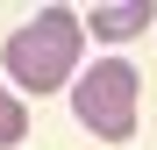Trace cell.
Here are the masks:
<instances>
[{
	"label": "cell",
	"mask_w": 157,
	"mask_h": 150,
	"mask_svg": "<svg viewBox=\"0 0 157 150\" xmlns=\"http://www.w3.org/2000/svg\"><path fill=\"white\" fill-rule=\"evenodd\" d=\"M78 50H86V21H78L71 7H36L21 29L7 36V50H0V64H7V79L21 93H57L78 79Z\"/></svg>",
	"instance_id": "cell-1"
},
{
	"label": "cell",
	"mask_w": 157,
	"mask_h": 150,
	"mask_svg": "<svg viewBox=\"0 0 157 150\" xmlns=\"http://www.w3.org/2000/svg\"><path fill=\"white\" fill-rule=\"evenodd\" d=\"M136 100H143V79L128 57H100L93 71L71 79V114L78 129H93L100 143H128L136 136Z\"/></svg>",
	"instance_id": "cell-2"
},
{
	"label": "cell",
	"mask_w": 157,
	"mask_h": 150,
	"mask_svg": "<svg viewBox=\"0 0 157 150\" xmlns=\"http://www.w3.org/2000/svg\"><path fill=\"white\" fill-rule=\"evenodd\" d=\"M78 21H86L100 43H128V36H143L157 14H150V0H107V7H93V14H78Z\"/></svg>",
	"instance_id": "cell-3"
},
{
	"label": "cell",
	"mask_w": 157,
	"mask_h": 150,
	"mask_svg": "<svg viewBox=\"0 0 157 150\" xmlns=\"http://www.w3.org/2000/svg\"><path fill=\"white\" fill-rule=\"evenodd\" d=\"M21 136H29V107H21V93H7V86H0V150H7V143H21Z\"/></svg>",
	"instance_id": "cell-4"
}]
</instances>
